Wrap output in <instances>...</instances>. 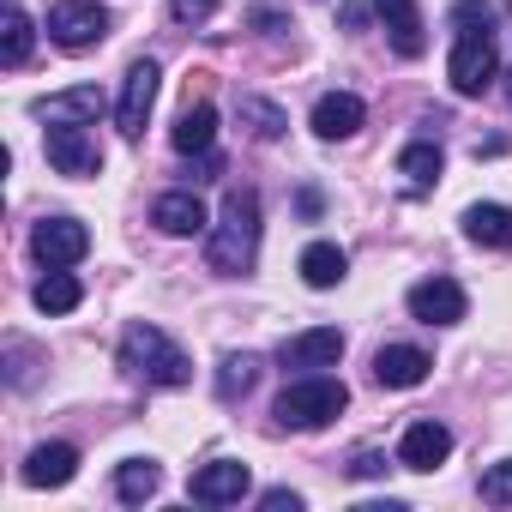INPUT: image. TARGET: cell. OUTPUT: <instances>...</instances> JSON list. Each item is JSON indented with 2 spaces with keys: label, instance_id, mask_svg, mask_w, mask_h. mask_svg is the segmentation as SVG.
I'll return each instance as SVG.
<instances>
[{
  "label": "cell",
  "instance_id": "obj_1",
  "mask_svg": "<svg viewBox=\"0 0 512 512\" xmlns=\"http://www.w3.org/2000/svg\"><path fill=\"white\" fill-rule=\"evenodd\" d=\"M205 260H211V272H223V278L253 272V260H260V193H253V187H229V193H223L217 229H211V241H205Z\"/></svg>",
  "mask_w": 512,
  "mask_h": 512
},
{
  "label": "cell",
  "instance_id": "obj_2",
  "mask_svg": "<svg viewBox=\"0 0 512 512\" xmlns=\"http://www.w3.org/2000/svg\"><path fill=\"white\" fill-rule=\"evenodd\" d=\"M121 368L133 374V380H145V386H187L193 380V362L181 356V344H169L157 326H145V320H133L127 332H121Z\"/></svg>",
  "mask_w": 512,
  "mask_h": 512
},
{
  "label": "cell",
  "instance_id": "obj_3",
  "mask_svg": "<svg viewBox=\"0 0 512 512\" xmlns=\"http://www.w3.org/2000/svg\"><path fill=\"white\" fill-rule=\"evenodd\" d=\"M344 404H350L344 380H332V374H302V380L284 386L278 422H284V428H326V422L344 416Z\"/></svg>",
  "mask_w": 512,
  "mask_h": 512
},
{
  "label": "cell",
  "instance_id": "obj_4",
  "mask_svg": "<svg viewBox=\"0 0 512 512\" xmlns=\"http://www.w3.org/2000/svg\"><path fill=\"white\" fill-rule=\"evenodd\" d=\"M109 7H97V0H55L49 7V43H61L67 55H79V49H97L103 37H109Z\"/></svg>",
  "mask_w": 512,
  "mask_h": 512
},
{
  "label": "cell",
  "instance_id": "obj_5",
  "mask_svg": "<svg viewBox=\"0 0 512 512\" xmlns=\"http://www.w3.org/2000/svg\"><path fill=\"white\" fill-rule=\"evenodd\" d=\"M446 79H452L458 97H482V91L500 79L494 37H458V43H452V61H446Z\"/></svg>",
  "mask_w": 512,
  "mask_h": 512
},
{
  "label": "cell",
  "instance_id": "obj_6",
  "mask_svg": "<svg viewBox=\"0 0 512 512\" xmlns=\"http://www.w3.org/2000/svg\"><path fill=\"white\" fill-rule=\"evenodd\" d=\"M157 85H163L157 61H133V67H127L121 97H115V127H121V139H139V133H145L151 103H157Z\"/></svg>",
  "mask_w": 512,
  "mask_h": 512
},
{
  "label": "cell",
  "instance_id": "obj_7",
  "mask_svg": "<svg viewBox=\"0 0 512 512\" xmlns=\"http://www.w3.org/2000/svg\"><path fill=\"white\" fill-rule=\"evenodd\" d=\"M43 151H49L55 175H67V181H91V175L103 169L97 139H91L85 127H73V121H55V127H49V139H43Z\"/></svg>",
  "mask_w": 512,
  "mask_h": 512
},
{
  "label": "cell",
  "instance_id": "obj_8",
  "mask_svg": "<svg viewBox=\"0 0 512 512\" xmlns=\"http://www.w3.org/2000/svg\"><path fill=\"white\" fill-rule=\"evenodd\" d=\"M31 253L43 266H79L85 253H91V229L79 217H43L31 229Z\"/></svg>",
  "mask_w": 512,
  "mask_h": 512
},
{
  "label": "cell",
  "instance_id": "obj_9",
  "mask_svg": "<svg viewBox=\"0 0 512 512\" xmlns=\"http://www.w3.org/2000/svg\"><path fill=\"white\" fill-rule=\"evenodd\" d=\"M247 488H253V470L235 464V458H211V464L193 470V482H187V494H193L199 506H235Z\"/></svg>",
  "mask_w": 512,
  "mask_h": 512
},
{
  "label": "cell",
  "instance_id": "obj_10",
  "mask_svg": "<svg viewBox=\"0 0 512 512\" xmlns=\"http://www.w3.org/2000/svg\"><path fill=\"white\" fill-rule=\"evenodd\" d=\"M464 290L452 284V278H422L416 290H410V320H422V326H458L464 320Z\"/></svg>",
  "mask_w": 512,
  "mask_h": 512
},
{
  "label": "cell",
  "instance_id": "obj_11",
  "mask_svg": "<svg viewBox=\"0 0 512 512\" xmlns=\"http://www.w3.org/2000/svg\"><path fill=\"white\" fill-rule=\"evenodd\" d=\"M338 356H344V332H338V326L296 332V338H284V350H278V362H284V368H302V374H314V368H338Z\"/></svg>",
  "mask_w": 512,
  "mask_h": 512
},
{
  "label": "cell",
  "instance_id": "obj_12",
  "mask_svg": "<svg viewBox=\"0 0 512 512\" xmlns=\"http://www.w3.org/2000/svg\"><path fill=\"white\" fill-rule=\"evenodd\" d=\"M446 452H452V428L446 422H410L404 428V440H398V464L404 470H434V464H446Z\"/></svg>",
  "mask_w": 512,
  "mask_h": 512
},
{
  "label": "cell",
  "instance_id": "obj_13",
  "mask_svg": "<svg viewBox=\"0 0 512 512\" xmlns=\"http://www.w3.org/2000/svg\"><path fill=\"white\" fill-rule=\"evenodd\" d=\"M374 13H380V25H386L392 49H398L404 61H416V55L428 49V31H422V13H416V0H374Z\"/></svg>",
  "mask_w": 512,
  "mask_h": 512
},
{
  "label": "cell",
  "instance_id": "obj_14",
  "mask_svg": "<svg viewBox=\"0 0 512 512\" xmlns=\"http://www.w3.org/2000/svg\"><path fill=\"white\" fill-rule=\"evenodd\" d=\"M428 350H416V344H386L380 356H374V380L380 386H392V392H410V386H422L428 380Z\"/></svg>",
  "mask_w": 512,
  "mask_h": 512
},
{
  "label": "cell",
  "instance_id": "obj_15",
  "mask_svg": "<svg viewBox=\"0 0 512 512\" xmlns=\"http://www.w3.org/2000/svg\"><path fill=\"white\" fill-rule=\"evenodd\" d=\"M151 223H157L163 235H205V223H211V217H205L199 193H187V187H181V193H163V199L151 205Z\"/></svg>",
  "mask_w": 512,
  "mask_h": 512
},
{
  "label": "cell",
  "instance_id": "obj_16",
  "mask_svg": "<svg viewBox=\"0 0 512 512\" xmlns=\"http://www.w3.org/2000/svg\"><path fill=\"white\" fill-rule=\"evenodd\" d=\"M73 470H79V452H73L67 440H49V446H37V452L25 458V482H31V488H67Z\"/></svg>",
  "mask_w": 512,
  "mask_h": 512
},
{
  "label": "cell",
  "instance_id": "obj_17",
  "mask_svg": "<svg viewBox=\"0 0 512 512\" xmlns=\"http://www.w3.org/2000/svg\"><path fill=\"white\" fill-rule=\"evenodd\" d=\"M344 272H350V253L338 241H308L302 247V284L308 290H338Z\"/></svg>",
  "mask_w": 512,
  "mask_h": 512
},
{
  "label": "cell",
  "instance_id": "obj_18",
  "mask_svg": "<svg viewBox=\"0 0 512 512\" xmlns=\"http://www.w3.org/2000/svg\"><path fill=\"white\" fill-rule=\"evenodd\" d=\"M362 97H350V91H326L320 103H314V133L320 139H350L356 127H362Z\"/></svg>",
  "mask_w": 512,
  "mask_h": 512
},
{
  "label": "cell",
  "instance_id": "obj_19",
  "mask_svg": "<svg viewBox=\"0 0 512 512\" xmlns=\"http://www.w3.org/2000/svg\"><path fill=\"white\" fill-rule=\"evenodd\" d=\"M169 139H175V151H181V157H199V151H211V139H217V109H211L205 97H199V103H187V109L175 115Z\"/></svg>",
  "mask_w": 512,
  "mask_h": 512
},
{
  "label": "cell",
  "instance_id": "obj_20",
  "mask_svg": "<svg viewBox=\"0 0 512 512\" xmlns=\"http://www.w3.org/2000/svg\"><path fill=\"white\" fill-rule=\"evenodd\" d=\"M464 235L476 247H512V205H494V199L470 205L464 211Z\"/></svg>",
  "mask_w": 512,
  "mask_h": 512
},
{
  "label": "cell",
  "instance_id": "obj_21",
  "mask_svg": "<svg viewBox=\"0 0 512 512\" xmlns=\"http://www.w3.org/2000/svg\"><path fill=\"white\" fill-rule=\"evenodd\" d=\"M37 115H43V121H73V127H85V121H97V115H103V91H97V85H79V91L43 97V103H37Z\"/></svg>",
  "mask_w": 512,
  "mask_h": 512
},
{
  "label": "cell",
  "instance_id": "obj_22",
  "mask_svg": "<svg viewBox=\"0 0 512 512\" xmlns=\"http://www.w3.org/2000/svg\"><path fill=\"white\" fill-rule=\"evenodd\" d=\"M31 302H37L43 314H73V308L85 302V284H79V278H73L67 266H49V278H43V284L31 290Z\"/></svg>",
  "mask_w": 512,
  "mask_h": 512
},
{
  "label": "cell",
  "instance_id": "obj_23",
  "mask_svg": "<svg viewBox=\"0 0 512 512\" xmlns=\"http://www.w3.org/2000/svg\"><path fill=\"white\" fill-rule=\"evenodd\" d=\"M440 163H446V157H440V145H428V139H416V145L398 151V175L410 181V193H428V187L440 181Z\"/></svg>",
  "mask_w": 512,
  "mask_h": 512
},
{
  "label": "cell",
  "instance_id": "obj_24",
  "mask_svg": "<svg viewBox=\"0 0 512 512\" xmlns=\"http://www.w3.org/2000/svg\"><path fill=\"white\" fill-rule=\"evenodd\" d=\"M157 488H163V470H157L151 458H127V464L115 470V494H121L127 506H145Z\"/></svg>",
  "mask_w": 512,
  "mask_h": 512
},
{
  "label": "cell",
  "instance_id": "obj_25",
  "mask_svg": "<svg viewBox=\"0 0 512 512\" xmlns=\"http://www.w3.org/2000/svg\"><path fill=\"white\" fill-rule=\"evenodd\" d=\"M241 121L253 127V139H284V127H290V115L266 97H241Z\"/></svg>",
  "mask_w": 512,
  "mask_h": 512
},
{
  "label": "cell",
  "instance_id": "obj_26",
  "mask_svg": "<svg viewBox=\"0 0 512 512\" xmlns=\"http://www.w3.org/2000/svg\"><path fill=\"white\" fill-rule=\"evenodd\" d=\"M446 25L458 37H494V13H488V0H458V7L446 13Z\"/></svg>",
  "mask_w": 512,
  "mask_h": 512
},
{
  "label": "cell",
  "instance_id": "obj_27",
  "mask_svg": "<svg viewBox=\"0 0 512 512\" xmlns=\"http://www.w3.org/2000/svg\"><path fill=\"white\" fill-rule=\"evenodd\" d=\"M31 37H37L31 19L13 7V13H7V37H0V61H7V67H25V61H31Z\"/></svg>",
  "mask_w": 512,
  "mask_h": 512
},
{
  "label": "cell",
  "instance_id": "obj_28",
  "mask_svg": "<svg viewBox=\"0 0 512 512\" xmlns=\"http://www.w3.org/2000/svg\"><path fill=\"white\" fill-rule=\"evenodd\" d=\"M253 374H260V368H253V356H229V362H223V374H217V392H223V398H235V392H247V386H253Z\"/></svg>",
  "mask_w": 512,
  "mask_h": 512
},
{
  "label": "cell",
  "instance_id": "obj_29",
  "mask_svg": "<svg viewBox=\"0 0 512 512\" xmlns=\"http://www.w3.org/2000/svg\"><path fill=\"white\" fill-rule=\"evenodd\" d=\"M482 500H488V506H512V458L482 470Z\"/></svg>",
  "mask_w": 512,
  "mask_h": 512
},
{
  "label": "cell",
  "instance_id": "obj_30",
  "mask_svg": "<svg viewBox=\"0 0 512 512\" xmlns=\"http://www.w3.org/2000/svg\"><path fill=\"white\" fill-rule=\"evenodd\" d=\"M217 7H223V0H169V19L175 25H205Z\"/></svg>",
  "mask_w": 512,
  "mask_h": 512
},
{
  "label": "cell",
  "instance_id": "obj_31",
  "mask_svg": "<svg viewBox=\"0 0 512 512\" xmlns=\"http://www.w3.org/2000/svg\"><path fill=\"white\" fill-rule=\"evenodd\" d=\"M350 476H356V482L386 476V452H356V458H350Z\"/></svg>",
  "mask_w": 512,
  "mask_h": 512
},
{
  "label": "cell",
  "instance_id": "obj_32",
  "mask_svg": "<svg viewBox=\"0 0 512 512\" xmlns=\"http://www.w3.org/2000/svg\"><path fill=\"white\" fill-rule=\"evenodd\" d=\"M266 512H302V494H290V488H272V494H266Z\"/></svg>",
  "mask_w": 512,
  "mask_h": 512
},
{
  "label": "cell",
  "instance_id": "obj_33",
  "mask_svg": "<svg viewBox=\"0 0 512 512\" xmlns=\"http://www.w3.org/2000/svg\"><path fill=\"white\" fill-rule=\"evenodd\" d=\"M500 79H506V103H512V67H506V73H500Z\"/></svg>",
  "mask_w": 512,
  "mask_h": 512
},
{
  "label": "cell",
  "instance_id": "obj_34",
  "mask_svg": "<svg viewBox=\"0 0 512 512\" xmlns=\"http://www.w3.org/2000/svg\"><path fill=\"white\" fill-rule=\"evenodd\" d=\"M506 13H512V0H506Z\"/></svg>",
  "mask_w": 512,
  "mask_h": 512
},
{
  "label": "cell",
  "instance_id": "obj_35",
  "mask_svg": "<svg viewBox=\"0 0 512 512\" xmlns=\"http://www.w3.org/2000/svg\"><path fill=\"white\" fill-rule=\"evenodd\" d=\"M13 7H19V0H13Z\"/></svg>",
  "mask_w": 512,
  "mask_h": 512
}]
</instances>
